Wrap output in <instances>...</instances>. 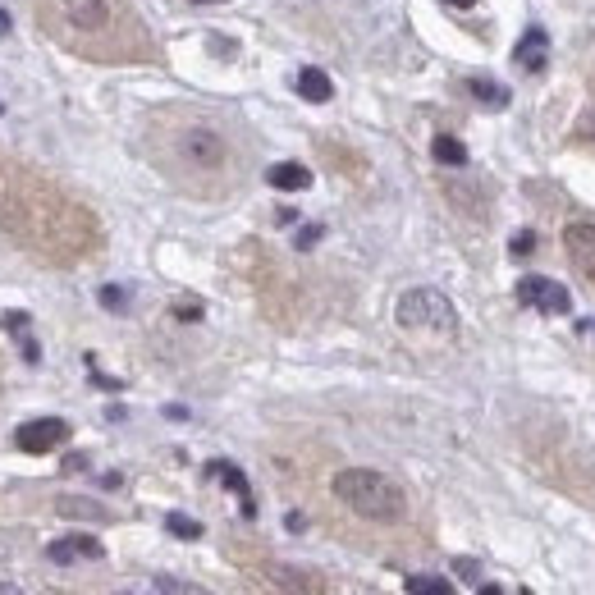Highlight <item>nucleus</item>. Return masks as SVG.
Instances as JSON below:
<instances>
[{
    "instance_id": "nucleus-29",
    "label": "nucleus",
    "mask_w": 595,
    "mask_h": 595,
    "mask_svg": "<svg viewBox=\"0 0 595 595\" xmlns=\"http://www.w3.org/2000/svg\"><path fill=\"white\" fill-rule=\"evenodd\" d=\"M481 595H504V591H499V586H481Z\"/></svg>"
},
{
    "instance_id": "nucleus-24",
    "label": "nucleus",
    "mask_w": 595,
    "mask_h": 595,
    "mask_svg": "<svg viewBox=\"0 0 595 595\" xmlns=\"http://www.w3.org/2000/svg\"><path fill=\"white\" fill-rule=\"evenodd\" d=\"M78 467H87V454H69V463H65V472H78Z\"/></svg>"
},
{
    "instance_id": "nucleus-25",
    "label": "nucleus",
    "mask_w": 595,
    "mask_h": 595,
    "mask_svg": "<svg viewBox=\"0 0 595 595\" xmlns=\"http://www.w3.org/2000/svg\"><path fill=\"white\" fill-rule=\"evenodd\" d=\"M440 5H454V10H472L476 0H440Z\"/></svg>"
},
{
    "instance_id": "nucleus-4",
    "label": "nucleus",
    "mask_w": 595,
    "mask_h": 595,
    "mask_svg": "<svg viewBox=\"0 0 595 595\" xmlns=\"http://www.w3.org/2000/svg\"><path fill=\"white\" fill-rule=\"evenodd\" d=\"M394 316H399L403 330H435V335H454L458 330V312L440 289H408L394 303Z\"/></svg>"
},
{
    "instance_id": "nucleus-30",
    "label": "nucleus",
    "mask_w": 595,
    "mask_h": 595,
    "mask_svg": "<svg viewBox=\"0 0 595 595\" xmlns=\"http://www.w3.org/2000/svg\"><path fill=\"white\" fill-rule=\"evenodd\" d=\"M193 5H220V0H193Z\"/></svg>"
},
{
    "instance_id": "nucleus-16",
    "label": "nucleus",
    "mask_w": 595,
    "mask_h": 595,
    "mask_svg": "<svg viewBox=\"0 0 595 595\" xmlns=\"http://www.w3.org/2000/svg\"><path fill=\"white\" fill-rule=\"evenodd\" d=\"M431 156L440 165H449V170H458V165H467V147L458 138H449V133H440V138L431 142Z\"/></svg>"
},
{
    "instance_id": "nucleus-21",
    "label": "nucleus",
    "mask_w": 595,
    "mask_h": 595,
    "mask_svg": "<svg viewBox=\"0 0 595 595\" xmlns=\"http://www.w3.org/2000/svg\"><path fill=\"white\" fill-rule=\"evenodd\" d=\"M531 248H536V234L518 229V234H513V257H531Z\"/></svg>"
},
{
    "instance_id": "nucleus-31",
    "label": "nucleus",
    "mask_w": 595,
    "mask_h": 595,
    "mask_svg": "<svg viewBox=\"0 0 595 595\" xmlns=\"http://www.w3.org/2000/svg\"><path fill=\"white\" fill-rule=\"evenodd\" d=\"M124 595H147V591H124ZM152 595H156V591H152Z\"/></svg>"
},
{
    "instance_id": "nucleus-1",
    "label": "nucleus",
    "mask_w": 595,
    "mask_h": 595,
    "mask_svg": "<svg viewBox=\"0 0 595 595\" xmlns=\"http://www.w3.org/2000/svg\"><path fill=\"white\" fill-rule=\"evenodd\" d=\"M51 10L69 37L106 46V60H133V51H142V33L115 0H51Z\"/></svg>"
},
{
    "instance_id": "nucleus-5",
    "label": "nucleus",
    "mask_w": 595,
    "mask_h": 595,
    "mask_svg": "<svg viewBox=\"0 0 595 595\" xmlns=\"http://www.w3.org/2000/svg\"><path fill=\"white\" fill-rule=\"evenodd\" d=\"M518 303L531 307V312L563 316L568 307H573V298H568V289H563L559 280H545V275H527V280L518 284Z\"/></svg>"
},
{
    "instance_id": "nucleus-27",
    "label": "nucleus",
    "mask_w": 595,
    "mask_h": 595,
    "mask_svg": "<svg viewBox=\"0 0 595 595\" xmlns=\"http://www.w3.org/2000/svg\"><path fill=\"white\" fill-rule=\"evenodd\" d=\"M582 133H586V138H591V142H595V115H586V124H582Z\"/></svg>"
},
{
    "instance_id": "nucleus-8",
    "label": "nucleus",
    "mask_w": 595,
    "mask_h": 595,
    "mask_svg": "<svg viewBox=\"0 0 595 595\" xmlns=\"http://www.w3.org/2000/svg\"><path fill=\"white\" fill-rule=\"evenodd\" d=\"M271 582L280 586L284 595H325L321 577L307 573V568H298V563H275V568H271Z\"/></svg>"
},
{
    "instance_id": "nucleus-15",
    "label": "nucleus",
    "mask_w": 595,
    "mask_h": 595,
    "mask_svg": "<svg viewBox=\"0 0 595 595\" xmlns=\"http://www.w3.org/2000/svg\"><path fill=\"white\" fill-rule=\"evenodd\" d=\"M206 472H216L220 481H225V486L234 490L238 499H243V513H248V518H252V513H257V509H252V490H248V476L238 472L234 463H211V467H206Z\"/></svg>"
},
{
    "instance_id": "nucleus-26",
    "label": "nucleus",
    "mask_w": 595,
    "mask_h": 595,
    "mask_svg": "<svg viewBox=\"0 0 595 595\" xmlns=\"http://www.w3.org/2000/svg\"><path fill=\"white\" fill-rule=\"evenodd\" d=\"M0 595H23V591H19V582H0Z\"/></svg>"
},
{
    "instance_id": "nucleus-18",
    "label": "nucleus",
    "mask_w": 595,
    "mask_h": 595,
    "mask_svg": "<svg viewBox=\"0 0 595 595\" xmlns=\"http://www.w3.org/2000/svg\"><path fill=\"white\" fill-rule=\"evenodd\" d=\"M408 595H454V586L422 573V577H408Z\"/></svg>"
},
{
    "instance_id": "nucleus-3",
    "label": "nucleus",
    "mask_w": 595,
    "mask_h": 595,
    "mask_svg": "<svg viewBox=\"0 0 595 595\" xmlns=\"http://www.w3.org/2000/svg\"><path fill=\"white\" fill-rule=\"evenodd\" d=\"M335 495L344 509H353L367 522H399L408 513V495L385 472H371V467H344L335 476Z\"/></svg>"
},
{
    "instance_id": "nucleus-20",
    "label": "nucleus",
    "mask_w": 595,
    "mask_h": 595,
    "mask_svg": "<svg viewBox=\"0 0 595 595\" xmlns=\"http://www.w3.org/2000/svg\"><path fill=\"white\" fill-rule=\"evenodd\" d=\"M101 303H106V307H110V312H119V307L129 303V293L119 289V284H106V289H101Z\"/></svg>"
},
{
    "instance_id": "nucleus-7",
    "label": "nucleus",
    "mask_w": 595,
    "mask_h": 595,
    "mask_svg": "<svg viewBox=\"0 0 595 595\" xmlns=\"http://www.w3.org/2000/svg\"><path fill=\"white\" fill-rule=\"evenodd\" d=\"M563 248H568V261L595 284V225H568L563 229Z\"/></svg>"
},
{
    "instance_id": "nucleus-13",
    "label": "nucleus",
    "mask_w": 595,
    "mask_h": 595,
    "mask_svg": "<svg viewBox=\"0 0 595 595\" xmlns=\"http://www.w3.org/2000/svg\"><path fill=\"white\" fill-rule=\"evenodd\" d=\"M55 513H60V518H92V522L110 518L97 499H83V495H60V499H55Z\"/></svg>"
},
{
    "instance_id": "nucleus-11",
    "label": "nucleus",
    "mask_w": 595,
    "mask_h": 595,
    "mask_svg": "<svg viewBox=\"0 0 595 595\" xmlns=\"http://www.w3.org/2000/svg\"><path fill=\"white\" fill-rule=\"evenodd\" d=\"M266 184L280 188V193H303V188L312 184V170H307V165H298V161H280V165H271V170H266Z\"/></svg>"
},
{
    "instance_id": "nucleus-2",
    "label": "nucleus",
    "mask_w": 595,
    "mask_h": 595,
    "mask_svg": "<svg viewBox=\"0 0 595 595\" xmlns=\"http://www.w3.org/2000/svg\"><path fill=\"white\" fill-rule=\"evenodd\" d=\"M165 161L179 174H197V179H216L229 170L234 147H229L225 129H216L211 119H179L165 133Z\"/></svg>"
},
{
    "instance_id": "nucleus-23",
    "label": "nucleus",
    "mask_w": 595,
    "mask_h": 595,
    "mask_svg": "<svg viewBox=\"0 0 595 595\" xmlns=\"http://www.w3.org/2000/svg\"><path fill=\"white\" fill-rule=\"evenodd\" d=\"M454 573H458V577H481V568H476V559H458Z\"/></svg>"
},
{
    "instance_id": "nucleus-10",
    "label": "nucleus",
    "mask_w": 595,
    "mask_h": 595,
    "mask_svg": "<svg viewBox=\"0 0 595 595\" xmlns=\"http://www.w3.org/2000/svg\"><path fill=\"white\" fill-rule=\"evenodd\" d=\"M51 563H74V559H101V541L97 536H65V541H51L46 545Z\"/></svg>"
},
{
    "instance_id": "nucleus-6",
    "label": "nucleus",
    "mask_w": 595,
    "mask_h": 595,
    "mask_svg": "<svg viewBox=\"0 0 595 595\" xmlns=\"http://www.w3.org/2000/svg\"><path fill=\"white\" fill-rule=\"evenodd\" d=\"M65 440H69V422H60V417H37V422H23L14 431V444L23 454H51Z\"/></svg>"
},
{
    "instance_id": "nucleus-22",
    "label": "nucleus",
    "mask_w": 595,
    "mask_h": 595,
    "mask_svg": "<svg viewBox=\"0 0 595 595\" xmlns=\"http://www.w3.org/2000/svg\"><path fill=\"white\" fill-rule=\"evenodd\" d=\"M321 238V225H307V229H298V252H307Z\"/></svg>"
},
{
    "instance_id": "nucleus-19",
    "label": "nucleus",
    "mask_w": 595,
    "mask_h": 595,
    "mask_svg": "<svg viewBox=\"0 0 595 595\" xmlns=\"http://www.w3.org/2000/svg\"><path fill=\"white\" fill-rule=\"evenodd\" d=\"M152 591L156 595H206L202 586H188V582H179V577H156Z\"/></svg>"
},
{
    "instance_id": "nucleus-9",
    "label": "nucleus",
    "mask_w": 595,
    "mask_h": 595,
    "mask_svg": "<svg viewBox=\"0 0 595 595\" xmlns=\"http://www.w3.org/2000/svg\"><path fill=\"white\" fill-rule=\"evenodd\" d=\"M545 55H550V37H545L541 28H527V33L518 37V46H513V60H518V69H527V74H541Z\"/></svg>"
},
{
    "instance_id": "nucleus-12",
    "label": "nucleus",
    "mask_w": 595,
    "mask_h": 595,
    "mask_svg": "<svg viewBox=\"0 0 595 595\" xmlns=\"http://www.w3.org/2000/svg\"><path fill=\"white\" fill-rule=\"evenodd\" d=\"M467 97L481 101V106H490V110H504V106H509V92H504L495 78H481V74L467 78Z\"/></svg>"
},
{
    "instance_id": "nucleus-28",
    "label": "nucleus",
    "mask_w": 595,
    "mask_h": 595,
    "mask_svg": "<svg viewBox=\"0 0 595 595\" xmlns=\"http://www.w3.org/2000/svg\"><path fill=\"white\" fill-rule=\"evenodd\" d=\"M0 33H10V14L0 10Z\"/></svg>"
},
{
    "instance_id": "nucleus-14",
    "label": "nucleus",
    "mask_w": 595,
    "mask_h": 595,
    "mask_svg": "<svg viewBox=\"0 0 595 595\" xmlns=\"http://www.w3.org/2000/svg\"><path fill=\"white\" fill-rule=\"evenodd\" d=\"M298 92H303L307 101H316V106H321V101L335 97V83H330V74H321V69L307 65L303 74H298Z\"/></svg>"
},
{
    "instance_id": "nucleus-17",
    "label": "nucleus",
    "mask_w": 595,
    "mask_h": 595,
    "mask_svg": "<svg viewBox=\"0 0 595 595\" xmlns=\"http://www.w3.org/2000/svg\"><path fill=\"white\" fill-rule=\"evenodd\" d=\"M165 527H170L179 541H197V536H202V522L188 518V513H170V518H165Z\"/></svg>"
}]
</instances>
